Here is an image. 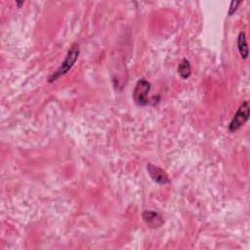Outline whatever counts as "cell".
I'll return each instance as SVG.
<instances>
[{
    "label": "cell",
    "instance_id": "277c9868",
    "mask_svg": "<svg viewBox=\"0 0 250 250\" xmlns=\"http://www.w3.org/2000/svg\"><path fill=\"white\" fill-rule=\"evenodd\" d=\"M146 170H147V173L149 175V177L151 178V180L158 184V185H161V186H165V185H168L170 184V178L168 176V174L160 167L158 166H155L151 163H148L146 165Z\"/></svg>",
    "mask_w": 250,
    "mask_h": 250
},
{
    "label": "cell",
    "instance_id": "8992f818",
    "mask_svg": "<svg viewBox=\"0 0 250 250\" xmlns=\"http://www.w3.org/2000/svg\"><path fill=\"white\" fill-rule=\"evenodd\" d=\"M237 49L240 57L246 60L248 58L249 53H248V46L246 41V34L243 31H241L237 36Z\"/></svg>",
    "mask_w": 250,
    "mask_h": 250
},
{
    "label": "cell",
    "instance_id": "3957f363",
    "mask_svg": "<svg viewBox=\"0 0 250 250\" xmlns=\"http://www.w3.org/2000/svg\"><path fill=\"white\" fill-rule=\"evenodd\" d=\"M149 91H150V83L145 78L140 79L137 82L133 91L134 102L140 106H145L149 104V100L147 98Z\"/></svg>",
    "mask_w": 250,
    "mask_h": 250
},
{
    "label": "cell",
    "instance_id": "9c48e42d",
    "mask_svg": "<svg viewBox=\"0 0 250 250\" xmlns=\"http://www.w3.org/2000/svg\"><path fill=\"white\" fill-rule=\"evenodd\" d=\"M16 5H17L19 8H21V6L23 5V2H16Z\"/></svg>",
    "mask_w": 250,
    "mask_h": 250
},
{
    "label": "cell",
    "instance_id": "ba28073f",
    "mask_svg": "<svg viewBox=\"0 0 250 250\" xmlns=\"http://www.w3.org/2000/svg\"><path fill=\"white\" fill-rule=\"evenodd\" d=\"M242 3V1H232L230 3L229 6V16H231L235 13V11L237 10V7Z\"/></svg>",
    "mask_w": 250,
    "mask_h": 250
},
{
    "label": "cell",
    "instance_id": "6da1fadb",
    "mask_svg": "<svg viewBox=\"0 0 250 250\" xmlns=\"http://www.w3.org/2000/svg\"><path fill=\"white\" fill-rule=\"evenodd\" d=\"M80 53V49H79V45L77 43H73L70 48L68 49L66 56L64 58V60L62 61V64L58 67V69L48 78V82L52 83L56 80H58L61 76L64 75L65 73H67L71 67L74 65L76 60L78 59Z\"/></svg>",
    "mask_w": 250,
    "mask_h": 250
},
{
    "label": "cell",
    "instance_id": "5b68a950",
    "mask_svg": "<svg viewBox=\"0 0 250 250\" xmlns=\"http://www.w3.org/2000/svg\"><path fill=\"white\" fill-rule=\"evenodd\" d=\"M142 217L146 225L151 229H157L164 224V220L162 216L158 212H155L152 210L144 211Z\"/></svg>",
    "mask_w": 250,
    "mask_h": 250
},
{
    "label": "cell",
    "instance_id": "7a4b0ae2",
    "mask_svg": "<svg viewBox=\"0 0 250 250\" xmlns=\"http://www.w3.org/2000/svg\"><path fill=\"white\" fill-rule=\"evenodd\" d=\"M249 115H250L249 103L247 101H244L236 110L232 119L230 120L229 124V131L232 133L239 130L248 120Z\"/></svg>",
    "mask_w": 250,
    "mask_h": 250
},
{
    "label": "cell",
    "instance_id": "52a82bcc",
    "mask_svg": "<svg viewBox=\"0 0 250 250\" xmlns=\"http://www.w3.org/2000/svg\"><path fill=\"white\" fill-rule=\"evenodd\" d=\"M178 73L183 79H188L191 74V66L187 59H183L178 65Z\"/></svg>",
    "mask_w": 250,
    "mask_h": 250
}]
</instances>
